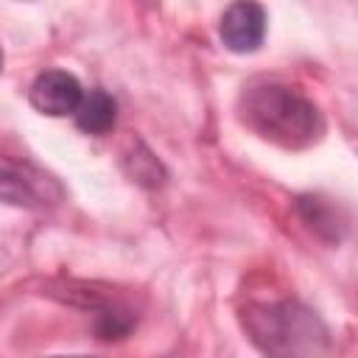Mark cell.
<instances>
[{"label": "cell", "instance_id": "8992f818", "mask_svg": "<svg viewBox=\"0 0 358 358\" xmlns=\"http://www.w3.org/2000/svg\"><path fill=\"white\" fill-rule=\"evenodd\" d=\"M117 120V103L109 92L103 90H90L84 92L78 109H76V123L87 134H106Z\"/></svg>", "mask_w": 358, "mask_h": 358}, {"label": "cell", "instance_id": "5b68a950", "mask_svg": "<svg viewBox=\"0 0 358 358\" xmlns=\"http://www.w3.org/2000/svg\"><path fill=\"white\" fill-rule=\"evenodd\" d=\"M224 45L235 53H252L266 36V11L257 3H232L218 25Z\"/></svg>", "mask_w": 358, "mask_h": 358}, {"label": "cell", "instance_id": "3957f363", "mask_svg": "<svg viewBox=\"0 0 358 358\" xmlns=\"http://www.w3.org/2000/svg\"><path fill=\"white\" fill-rule=\"evenodd\" d=\"M64 199L62 185L28 159L0 154V201L28 210H48Z\"/></svg>", "mask_w": 358, "mask_h": 358}, {"label": "cell", "instance_id": "9c48e42d", "mask_svg": "<svg viewBox=\"0 0 358 358\" xmlns=\"http://www.w3.org/2000/svg\"><path fill=\"white\" fill-rule=\"evenodd\" d=\"M0 67H3V53H0Z\"/></svg>", "mask_w": 358, "mask_h": 358}, {"label": "cell", "instance_id": "7a4b0ae2", "mask_svg": "<svg viewBox=\"0 0 358 358\" xmlns=\"http://www.w3.org/2000/svg\"><path fill=\"white\" fill-rule=\"evenodd\" d=\"M243 324L255 344L271 358H319V352L327 347L322 322L296 302L249 308Z\"/></svg>", "mask_w": 358, "mask_h": 358}, {"label": "cell", "instance_id": "52a82bcc", "mask_svg": "<svg viewBox=\"0 0 358 358\" xmlns=\"http://www.w3.org/2000/svg\"><path fill=\"white\" fill-rule=\"evenodd\" d=\"M131 330V319L123 310H101L98 313V333L101 338H120Z\"/></svg>", "mask_w": 358, "mask_h": 358}, {"label": "cell", "instance_id": "6da1fadb", "mask_svg": "<svg viewBox=\"0 0 358 358\" xmlns=\"http://www.w3.org/2000/svg\"><path fill=\"white\" fill-rule=\"evenodd\" d=\"M238 115L255 134L282 148H308L324 131L316 103L285 84L249 87L238 101Z\"/></svg>", "mask_w": 358, "mask_h": 358}, {"label": "cell", "instance_id": "277c9868", "mask_svg": "<svg viewBox=\"0 0 358 358\" xmlns=\"http://www.w3.org/2000/svg\"><path fill=\"white\" fill-rule=\"evenodd\" d=\"M81 98H84V90L78 78L70 76L67 70H45L31 84V106L50 117L76 115Z\"/></svg>", "mask_w": 358, "mask_h": 358}, {"label": "cell", "instance_id": "ba28073f", "mask_svg": "<svg viewBox=\"0 0 358 358\" xmlns=\"http://www.w3.org/2000/svg\"><path fill=\"white\" fill-rule=\"evenodd\" d=\"M56 358H90V355H56Z\"/></svg>", "mask_w": 358, "mask_h": 358}]
</instances>
